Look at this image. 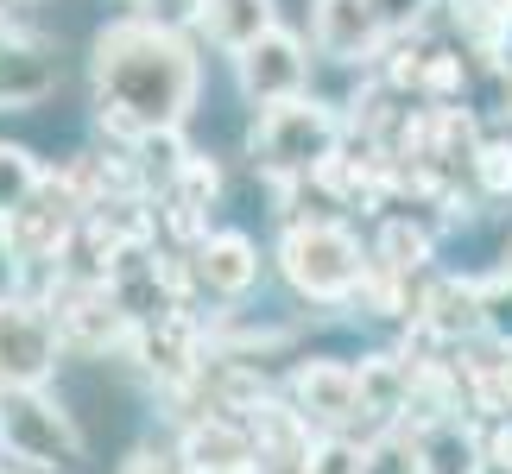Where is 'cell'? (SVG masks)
Returning <instances> with one entry per match:
<instances>
[{"label": "cell", "instance_id": "cell-1", "mask_svg": "<svg viewBox=\"0 0 512 474\" xmlns=\"http://www.w3.org/2000/svg\"><path fill=\"white\" fill-rule=\"evenodd\" d=\"M89 89H95V121L114 133L127 152L159 133H184L203 95V57L190 38L152 32L146 19H114L89 38Z\"/></svg>", "mask_w": 512, "mask_h": 474}, {"label": "cell", "instance_id": "cell-2", "mask_svg": "<svg viewBox=\"0 0 512 474\" xmlns=\"http://www.w3.org/2000/svg\"><path fill=\"white\" fill-rule=\"evenodd\" d=\"M342 133H348L342 114L329 102H317V95H304V102L253 114L247 158H253V171H260L272 190H279V184H310V177H323L329 165H336Z\"/></svg>", "mask_w": 512, "mask_h": 474}, {"label": "cell", "instance_id": "cell-3", "mask_svg": "<svg viewBox=\"0 0 512 474\" xmlns=\"http://www.w3.org/2000/svg\"><path fill=\"white\" fill-rule=\"evenodd\" d=\"M279 279L298 291L304 304H323V310H342L361 298L367 272H373V253L361 247V234L348 222H291L279 234Z\"/></svg>", "mask_w": 512, "mask_h": 474}, {"label": "cell", "instance_id": "cell-4", "mask_svg": "<svg viewBox=\"0 0 512 474\" xmlns=\"http://www.w3.org/2000/svg\"><path fill=\"white\" fill-rule=\"evenodd\" d=\"M89 456L70 399L57 392H0V462L13 474H64Z\"/></svg>", "mask_w": 512, "mask_h": 474}, {"label": "cell", "instance_id": "cell-5", "mask_svg": "<svg viewBox=\"0 0 512 474\" xmlns=\"http://www.w3.org/2000/svg\"><path fill=\"white\" fill-rule=\"evenodd\" d=\"M64 361L70 354L45 298H0V392H45Z\"/></svg>", "mask_w": 512, "mask_h": 474}, {"label": "cell", "instance_id": "cell-6", "mask_svg": "<svg viewBox=\"0 0 512 474\" xmlns=\"http://www.w3.org/2000/svg\"><path fill=\"white\" fill-rule=\"evenodd\" d=\"M310 57H317V51H310V38L279 26V32H266L253 51L234 57V89H241V102L253 114L304 102V95H310Z\"/></svg>", "mask_w": 512, "mask_h": 474}, {"label": "cell", "instance_id": "cell-7", "mask_svg": "<svg viewBox=\"0 0 512 474\" xmlns=\"http://www.w3.org/2000/svg\"><path fill=\"white\" fill-rule=\"evenodd\" d=\"M285 405L317 430V437H354L361 424V380H354V361L336 354H304L285 380Z\"/></svg>", "mask_w": 512, "mask_h": 474}, {"label": "cell", "instance_id": "cell-8", "mask_svg": "<svg viewBox=\"0 0 512 474\" xmlns=\"http://www.w3.org/2000/svg\"><path fill=\"white\" fill-rule=\"evenodd\" d=\"M386 45H392V32L373 0H310V51L323 64L367 70L386 57Z\"/></svg>", "mask_w": 512, "mask_h": 474}, {"label": "cell", "instance_id": "cell-9", "mask_svg": "<svg viewBox=\"0 0 512 474\" xmlns=\"http://www.w3.org/2000/svg\"><path fill=\"white\" fill-rule=\"evenodd\" d=\"M260 279H266V260H260V247H253V234H241V228H209L203 241L190 247V285L209 291L215 304L253 298Z\"/></svg>", "mask_w": 512, "mask_h": 474}, {"label": "cell", "instance_id": "cell-10", "mask_svg": "<svg viewBox=\"0 0 512 474\" xmlns=\"http://www.w3.org/2000/svg\"><path fill=\"white\" fill-rule=\"evenodd\" d=\"M177 456L190 474H253V437L247 418H222V411H190L177 430Z\"/></svg>", "mask_w": 512, "mask_h": 474}, {"label": "cell", "instance_id": "cell-11", "mask_svg": "<svg viewBox=\"0 0 512 474\" xmlns=\"http://www.w3.org/2000/svg\"><path fill=\"white\" fill-rule=\"evenodd\" d=\"M57 95V64L51 45L32 32H13L0 45V114H38Z\"/></svg>", "mask_w": 512, "mask_h": 474}, {"label": "cell", "instance_id": "cell-12", "mask_svg": "<svg viewBox=\"0 0 512 474\" xmlns=\"http://www.w3.org/2000/svg\"><path fill=\"white\" fill-rule=\"evenodd\" d=\"M354 380H361V437L392 424H411V361L405 354H361L354 361Z\"/></svg>", "mask_w": 512, "mask_h": 474}, {"label": "cell", "instance_id": "cell-13", "mask_svg": "<svg viewBox=\"0 0 512 474\" xmlns=\"http://www.w3.org/2000/svg\"><path fill=\"white\" fill-rule=\"evenodd\" d=\"M418 462L424 474H481L487 468V424L481 418H430L418 424Z\"/></svg>", "mask_w": 512, "mask_h": 474}, {"label": "cell", "instance_id": "cell-14", "mask_svg": "<svg viewBox=\"0 0 512 474\" xmlns=\"http://www.w3.org/2000/svg\"><path fill=\"white\" fill-rule=\"evenodd\" d=\"M279 0H209L203 13V45H215L234 64L241 51H253L266 32H279Z\"/></svg>", "mask_w": 512, "mask_h": 474}, {"label": "cell", "instance_id": "cell-15", "mask_svg": "<svg viewBox=\"0 0 512 474\" xmlns=\"http://www.w3.org/2000/svg\"><path fill=\"white\" fill-rule=\"evenodd\" d=\"M430 260H437V234L411 215H386L380 222V241H373V266L392 272V279H424Z\"/></svg>", "mask_w": 512, "mask_h": 474}, {"label": "cell", "instance_id": "cell-16", "mask_svg": "<svg viewBox=\"0 0 512 474\" xmlns=\"http://www.w3.org/2000/svg\"><path fill=\"white\" fill-rule=\"evenodd\" d=\"M45 177H51V171L38 165V152H32V146L0 140V222H19V215L38 203Z\"/></svg>", "mask_w": 512, "mask_h": 474}, {"label": "cell", "instance_id": "cell-17", "mask_svg": "<svg viewBox=\"0 0 512 474\" xmlns=\"http://www.w3.org/2000/svg\"><path fill=\"white\" fill-rule=\"evenodd\" d=\"M361 474H424L418 462V424H392L361 437Z\"/></svg>", "mask_w": 512, "mask_h": 474}, {"label": "cell", "instance_id": "cell-18", "mask_svg": "<svg viewBox=\"0 0 512 474\" xmlns=\"http://www.w3.org/2000/svg\"><path fill=\"white\" fill-rule=\"evenodd\" d=\"M468 171H475V190L487 203H506L512 196V133H487L475 158H468Z\"/></svg>", "mask_w": 512, "mask_h": 474}, {"label": "cell", "instance_id": "cell-19", "mask_svg": "<svg viewBox=\"0 0 512 474\" xmlns=\"http://www.w3.org/2000/svg\"><path fill=\"white\" fill-rule=\"evenodd\" d=\"M203 13L209 0H133V19H146L152 32H171V38L203 32Z\"/></svg>", "mask_w": 512, "mask_h": 474}, {"label": "cell", "instance_id": "cell-20", "mask_svg": "<svg viewBox=\"0 0 512 474\" xmlns=\"http://www.w3.org/2000/svg\"><path fill=\"white\" fill-rule=\"evenodd\" d=\"M481 342L512 354V279H481Z\"/></svg>", "mask_w": 512, "mask_h": 474}, {"label": "cell", "instance_id": "cell-21", "mask_svg": "<svg viewBox=\"0 0 512 474\" xmlns=\"http://www.w3.org/2000/svg\"><path fill=\"white\" fill-rule=\"evenodd\" d=\"M114 474H190V468H184L171 437H140L121 462H114Z\"/></svg>", "mask_w": 512, "mask_h": 474}, {"label": "cell", "instance_id": "cell-22", "mask_svg": "<svg viewBox=\"0 0 512 474\" xmlns=\"http://www.w3.org/2000/svg\"><path fill=\"white\" fill-rule=\"evenodd\" d=\"M310 474H361V437H317L310 443Z\"/></svg>", "mask_w": 512, "mask_h": 474}, {"label": "cell", "instance_id": "cell-23", "mask_svg": "<svg viewBox=\"0 0 512 474\" xmlns=\"http://www.w3.org/2000/svg\"><path fill=\"white\" fill-rule=\"evenodd\" d=\"M373 7H380L392 38H405V32H424V19L437 13V0H373Z\"/></svg>", "mask_w": 512, "mask_h": 474}, {"label": "cell", "instance_id": "cell-24", "mask_svg": "<svg viewBox=\"0 0 512 474\" xmlns=\"http://www.w3.org/2000/svg\"><path fill=\"white\" fill-rule=\"evenodd\" d=\"M19 291H26V260H19L13 228L0 222V298H19Z\"/></svg>", "mask_w": 512, "mask_h": 474}, {"label": "cell", "instance_id": "cell-25", "mask_svg": "<svg viewBox=\"0 0 512 474\" xmlns=\"http://www.w3.org/2000/svg\"><path fill=\"white\" fill-rule=\"evenodd\" d=\"M462 7H468V13H494L500 0H456V13H462Z\"/></svg>", "mask_w": 512, "mask_h": 474}, {"label": "cell", "instance_id": "cell-26", "mask_svg": "<svg viewBox=\"0 0 512 474\" xmlns=\"http://www.w3.org/2000/svg\"><path fill=\"white\" fill-rule=\"evenodd\" d=\"M500 279H512V241H506V253H500Z\"/></svg>", "mask_w": 512, "mask_h": 474}, {"label": "cell", "instance_id": "cell-27", "mask_svg": "<svg viewBox=\"0 0 512 474\" xmlns=\"http://www.w3.org/2000/svg\"><path fill=\"white\" fill-rule=\"evenodd\" d=\"M481 474H512V468H506V462H487V468H481Z\"/></svg>", "mask_w": 512, "mask_h": 474}, {"label": "cell", "instance_id": "cell-28", "mask_svg": "<svg viewBox=\"0 0 512 474\" xmlns=\"http://www.w3.org/2000/svg\"><path fill=\"white\" fill-rule=\"evenodd\" d=\"M13 7H38V0H13Z\"/></svg>", "mask_w": 512, "mask_h": 474}, {"label": "cell", "instance_id": "cell-29", "mask_svg": "<svg viewBox=\"0 0 512 474\" xmlns=\"http://www.w3.org/2000/svg\"><path fill=\"white\" fill-rule=\"evenodd\" d=\"M0 474H13V468H0Z\"/></svg>", "mask_w": 512, "mask_h": 474}, {"label": "cell", "instance_id": "cell-30", "mask_svg": "<svg viewBox=\"0 0 512 474\" xmlns=\"http://www.w3.org/2000/svg\"><path fill=\"white\" fill-rule=\"evenodd\" d=\"M127 7H133V0H127Z\"/></svg>", "mask_w": 512, "mask_h": 474}]
</instances>
